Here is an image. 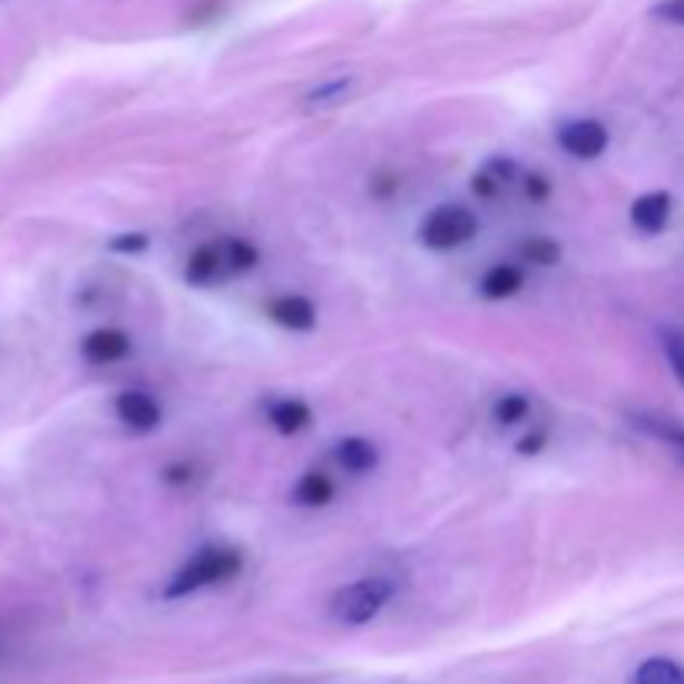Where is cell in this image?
Listing matches in <instances>:
<instances>
[{"label": "cell", "instance_id": "obj_27", "mask_svg": "<svg viewBox=\"0 0 684 684\" xmlns=\"http://www.w3.org/2000/svg\"><path fill=\"white\" fill-rule=\"evenodd\" d=\"M678 451H682V461H684V441H682V448H678Z\"/></svg>", "mask_w": 684, "mask_h": 684}, {"label": "cell", "instance_id": "obj_8", "mask_svg": "<svg viewBox=\"0 0 684 684\" xmlns=\"http://www.w3.org/2000/svg\"><path fill=\"white\" fill-rule=\"evenodd\" d=\"M80 354L90 364H114V361H124L130 354V338L117 328H100V331L84 338Z\"/></svg>", "mask_w": 684, "mask_h": 684}, {"label": "cell", "instance_id": "obj_19", "mask_svg": "<svg viewBox=\"0 0 684 684\" xmlns=\"http://www.w3.org/2000/svg\"><path fill=\"white\" fill-rule=\"evenodd\" d=\"M147 234L144 231H127V234H117L107 247L114 251V254H140V251H147Z\"/></svg>", "mask_w": 684, "mask_h": 684}, {"label": "cell", "instance_id": "obj_5", "mask_svg": "<svg viewBox=\"0 0 684 684\" xmlns=\"http://www.w3.org/2000/svg\"><path fill=\"white\" fill-rule=\"evenodd\" d=\"M114 411L137 434H147L160 424V404L147 391H120L114 401Z\"/></svg>", "mask_w": 684, "mask_h": 684}, {"label": "cell", "instance_id": "obj_23", "mask_svg": "<svg viewBox=\"0 0 684 684\" xmlns=\"http://www.w3.org/2000/svg\"><path fill=\"white\" fill-rule=\"evenodd\" d=\"M548 444V431L545 428H538V431H531V434H525L521 441H518V455H525V458H535V455H541V448Z\"/></svg>", "mask_w": 684, "mask_h": 684}, {"label": "cell", "instance_id": "obj_7", "mask_svg": "<svg viewBox=\"0 0 684 684\" xmlns=\"http://www.w3.org/2000/svg\"><path fill=\"white\" fill-rule=\"evenodd\" d=\"M672 211H675V201L668 190H648L632 204V224L642 234H662L672 221Z\"/></svg>", "mask_w": 684, "mask_h": 684}, {"label": "cell", "instance_id": "obj_17", "mask_svg": "<svg viewBox=\"0 0 684 684\" xmlns=\"http://www.w3.org/2000/svg\"><path fill=\"white\" fill-rule=\"evenodd\" d=\"M531 411V401L525 394H505L498 404H495V421L511 428V424H521Z\"/></svg>", "mask_w": 684, "mask_h": 684}, {"label": "cell", "instance_id": "obj_25", "mask_svg": "<svg viewBox=\"0 0 684 684\" xmlns=\"http://www.w3.org/2000/svg\"><path fill=\"white\" fill-rule=\"evenodd\" d=\"M164 481H167V485H187V481H190V468H187V465H170V468L164 471Z\"/></svg>", "mask_w": 684, "mask_h": 684}, {"label": "cell", "instance_id": "obj_16", "mask_svg": "<svg viewBox=\"0 0 684 684\" xmlns=\"http://www.w3.org/2000/svg\"><path fill=\"white\" fill-rule=\"evenodd\" d=\"M525 261L538 264V267H555L561 261V244L551 241V237H531L525 247H521Z\"/></svg>", "mask_w": 684, "mask_h": 684}, {"label": "cell", "instance_id": "obj_11", "mask_svg": "<svg viewBox=\"0 0 684 684\" xmlns=\"http://www.w3.org/2000/svg\"><path fill=\"white\" fill-rule=\"evenodd\" d=\"M525 287V271L518 264H495L485 277H481V294L488 301H505L515 297Z\"/></svg>", "mask_w": 684, "mask_h": 684}, {"label": "cell", "instance_id": "obj_18", "mask_svg": "<svg viewBox=\"0 0 684 684\" xmlns=\"http://www.w3.org/2000/svg\"><path fill=\"white\" fill-rule=\"evenodd\" d=\"M662 348H665L668 364H672L675 378L682 381L684 388V328H668V331H662Z\"/></svg>", "mask_w": 684, "mask_h": 684}, {"label": "cell", "instance_id": "obj_12", "mask_svg": "<svg viewBox=\"0 0 684 684\" xmlns=\"http://www.w3.org/2000/svg\"><path fill=\"white\" fill-rule=\"evenodd\" d=\"M338 465L351 475H368L378 468V448L364 438H344L338 441V451H334Z\"/></svg>", "mask_w": 684, "mask_h": 684}, {"label": "cell", "instance_id": "obj_22", "mask_svg": "<svg viewBox=\"0 0 684 684\" xmlns=\"http://www.w3.org/2000/svg\"><path fill=\"white\" fill-rule=\"evenodd\" d=\"M525 194H528L531 201H548V197H551V180H548L545 174H528V177H525Z\"/></svg>", "mask_w": 684, "mask_h": 684}, {"label": "cell", "instance_id": "obj_21", "mask_svg": "<svg viewBox=\"0 0 684 684\" xmlns=\"http://www.w3.org/2000/svg\"><path fill=\"white\" fill-rule=\"evenodd\" d=\"M652 13H655L658 20H668V23L684 27V0H662V3L652 7Z\"/></svg>", "mask_w": 684, "mask_h": 684}, {"label": "cell", "instance_id": "obj_9", "mask_svg": "<svg viewBox=\"0 0 684 684\" xmlns=\"http://www.w3.org/2000/svg\"><path fill=\"white\" fill-rule=\"evenodd\" d=\"M221 267H224V247H217V244H201V247L190 251V257H187V264H184V277H187V284L204 287V284H211V281H217Z\"/></svg>", "mask_w": 684, "mask_h": 684}, {"label": "cell", "instance_id": "obj_1", "mask_svg": "<svg viewBox=\"0 0 684 684\" xmlns=\"http://www.w3.org/2000/svg\"><path fill=\"white\" fill-rule=\"evenodd\" d=\"M241 568H244V555L237 548H204L184 568L174 571V578L164 588V598H187L201 588L224 585L237 578Z\"/></svg>", "mask_w": 684, "mask_h": 684}, {"label": "cell", "instance_id": "obj_26", "mask_svg": "<svg viewBox=\"0 0 684 684\" xmlns=\"http://www.w3.org/2000/svg\"><path fill=\"white\" fill-rule=\"evenodd\" d=\"M394 190H398V180H394V177H378V180L371 184V194H374V197H391Z\"/></svg>", "mask_w": 684, "mask_h": 684}, {"label": "cell", "instance_id": "obj_14", "mask_svg": "<svg viewBox=\"0 0 684 684\" xmlns=\"http://www.w3.org/2000/svg\"><path fill=\"white\" fill-rule=\"evenodd\" d=\"M257 261H261V251H257L251 241L237 237V241H227V244H224V267H227L231 274H247V271L257 267Z\"/></svg>", "mask_w": 684, "mask_h": 684}, {"label": "cell", "instance_id": "obj_6", "mask_svg": "<svg viewBox=\"0 0 684 684\" xmlns=\"http://www.w3.org/2000/svg\"><path fill=\"white\" fill-rule=\"evenodd\" d=\"M267 317L287 331H314L317 324V307L304 294H277L267 301Z\"/></svg>", "mask_w": 684, "mask_h": 684}, {"label": "cell", "instance_id": "obj_20", "mask_svg": "<svg viewBox=\"0 0 684 684\" xmlns=\"http://www.w3.org/2000/svg\"><path fill=\"white\" fill-rule=\"evenodd\" d=\"M501 187H505V184H501V180H498V177H495L488 167H485V170H478V174L471 177V190H475L478 197H485V201H488V197H495Z\"/></svg>", "mask_w": 684, "mask_h": 684}, {"label": "cell", "instance_id": "obj_2", "mask_svg": "<svg viewBox=\"0 0 684 684\" xmlns=\"http://www.w3.org/2000/svg\"><path fill=\"white\" fill-rule=\"evenodd\" d=\"M394 595V585L384 582V578H361L354 585H344L341 592H334L331 598V615L341 622V625H368L381 615V608L391 602Z\"/></svg>", "mask_w": 684, "mask_h": 684}, {"label": "cell", "instance_id": "obj_15", "mask_svg": "<svg viewBox=\"0 0 684 684\" xmlns=\"http://www.w3.org/2000/svg\"><path fill=\"white\" fill-rule=\"evenodd\" d=\"M638 684H684V668L672 658H648L638 668Z\"/></svg>", "mask_w": 684, "mask_h": 684}, {"label": "cell", "instance_id": "obj_10", "mask_svg": "<svg viewBox=\"0 0 684 684\" xmlns=\"http://www.w3.org/2000/svg\"><path fill=\"white\" fill-rule=\"evenodd\" d=\"M267 421L274 424V431L291 438V434H301L311 428V408L297 398H281L267 408Z\"/></svg>", "mask_w": 684, "mask_h": 684}, {"label": "cell", "instance_id": "obj_13", "mask_svg": "<svg viewBox=\"0 0 684 684\" xmlns=\"http://www.w3.org/2000/svg\"><path fill=\"white\" fill-rule=\"evenodd\" d=\"M294 501L301 508H328L334 501V481L324 471H304L294 485Z\"/></svg>", "mask_w": 684, "mask_h": 684}, {"label": "cell", "instance_id": "obj_4", "mask_svg": "<svg viewBox=\"0 0 684 684\" xmlns=\"http://www.w3.org/2000/svg\"><path fill=\"white\" fill-rule=\"evenodd\" d=\"M558 144L578 160H595L608 147V127L602 120H592V117L568 120V124L558 127Z\"/></svg>", "mask_w": 684, "mask_h": 684}, {"label": "cell", "instance_id": "obj_24", "mask_svg": "<svg viewBox=\"0 0 684 684\" xmlns=\"http://www.w3.org/2000/svg\"><path fill=\"white\" fill-rule=\"evenodd\" d=\"M348 87H351V80H331V84H324V87L311 90V94H307V100H314V104H324L328 97H341V94H344Z\"/></svg>", "mask_w": 684, "mask_h": 684}, {"label": "cell", "instance_id": "obj_3", "mask_svg": "<svg viewBox=\"0 0 684 684\" xmlns=\"http://www.w3.org/2000/svg\"><path fill=\"white\" fill-rule=\"evenodd\" d=\"M478 234V217L465 204H438L418 227V237L431 251H455Z\"/></svg>", "mask_w": 684, "mask_h": 684}]
</instances>
